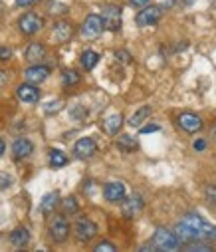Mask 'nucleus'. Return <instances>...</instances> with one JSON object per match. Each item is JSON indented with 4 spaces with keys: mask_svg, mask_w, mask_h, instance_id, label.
Listing matches in <instances>:
<instances>
[{
    "mask_svg": "<svg viewBox=\"0 0 216 252\" xmlns=\"http://www.w3.org/2000/svg\"><path fill=\"white\" fill-rule=\"evenodd\" d=\"M192 234V240H216V226L210 224L208 220H204L202 217L188 213L183 217L181 220Z\"/></svg>",
    "mask_w": 216,
    "mask_h": 252,
    "instance_id": "nucleus-1",
    "label": "nucleus"
},
{
    "mask_svg": "<svg viewBox=\"0 0 216 252\" xmlns=\"http://www.w3.org/2000/svg\"><path fill=\"white\" fill-rule=\"evenodd\" d=\"M153 246L157 248V250H163V252H171V250H177L179 248V244H181V240L177 238V234L173 232V230H167V228H163V226H159L157 230H155V234H153Z\"/></svg>",
    "mask_w": 216,
    "mask_h": 252,
    "instance_id": "nucleus-2",
    "label": "nucleus"
},
{
    "mask_svg": "<svg viewBox=\"0 0 216 252\" xmlns=\"http://www.w3.org/2000/svg\"><path fill=\"white\" fill-rule=\"evenodd\" d=\"M103 32V22L99 14H88V18L82 24V38L86 40H97Z\"/></svg>",
    "mask_w": 216,
    "mask_h": 252,
    "instance_id": "nucleus-3",
    "label": "nucleus"
},
{
    "mask_svg": "<svg viewBox=\"0 0 216 252\" xmlns=\"http://www.w3.org/2000/svg\"><path fill=\"white\" fill-rule=\"evenodd\" d=\"M101 22H103V30L117 32L121 28V8L117 4H107L101 12Z\"/></svg>",
    "mask_w": 216,
    "mask_h": 252,
    "instance_id": "nucleus-4",
    "label": "nucleus"
},
{
    "mask_svg": "<svg viewBox=\"0 0 216 252\" xmlns=\"http://www.w3.org/2000/svg\"><path fill=\"white\" fill-rule=\"evenodd\" d=\"M50 234H52V238L58 244H62V242L67 240V236H69V222H67V219L63 215H58V217L52 219V222H50Z\"/></svg>",
    "mask_w": 216,
    "mask_h": 252,
    "instance_id": "nucleus-5",
    "label": "nucleus"
},
{
    "mask_svg": "<svg viewBox=\"0 0 216 252\" xmlns=\"http://www.w3.org/2000/svg\"><path fill=\"white\" fill-rule=\"evenodd\" d=\"M18 28L26 36H34L42 28V18L38 14H34V12H26V14H22L18 18Z\"/></svg>",
    "mask_w": 216,
    "mask_h": 252,
    "instance_id": "nucleus-6",
    "label": "nucleus"
},
{
    "mask_svg": "<svg viewBox=\"0 0 216 252\" xmlns=\"http://www.w3.org/2000/svg\"><path fill=\"white\" fill-rule=\"evenodd\" d=\"M161 16H163V10L159 8V6H145L143 8L137 16H135V22H137V26H153V24H157L159 20H161Z\"/></svg>",
    "mask_w": 216,
    "mask_h": 252,
    "instance_id": "nucleus-7",
    "label": "nucleus"
},
{
    "mask_svg": "<svg viewBox=\"0 0 216 252\" xmlns=\"http://www.w3.org/2000/svg\"><path fill=\"white\" fill-rule=\"evenodd\" d=\"M95 234H97V224H95L93 220H90L88 217H84V219H80V220L76 222V236H78L80 240L88 242V240L95 238Z\"/></svg>",
    "mask_w": 216,
    "mask_h": 252,
    "instance_id": "nucleus-8",
    "label": "nucleus"
},
{
    "mask_svg": "<svg viewBox=\"0 0 216 252\" xmlns=\"http://www.w3.org/2000/svg\"><path fill=\"white\" fill-rule=\"evenodd\" d=\"M95 151H97V145H95V141L92 137H82L74 145V155L78 159H90V157H93Z\"/></svg>",
    "mask_w": 216,
    "mask_h": 252,
    "instance_id": "nucleus-9",
    "label": "nucleus"
},
{
    "mask_svg": "<svg viewBox=\"0 0 216 252\" xmlns=\"http://www.w3.org/2000/svg\"><path fill=\"white\" fill-rule=\"evenodd\" d=\"M179 125L183 127V131L186 133H196L202 129V119L196 115V113H181L179 115Z\"/></svg>",
    "mask_w": 216,
    "mask_h": 252,
    "instance_id": "nucleus-10",
    "label": "nucleus"
},
{
    "mask_svg": "<svg viewBox=\"0 0 216 252\" xmlns=\"http://www.w3.org/2000/svg\"><path fill=\"white\" fill-rule=\"evenodd\" d=\"M103 197H105V201H109V203H121V201L127 197L125 185H123V183H107V185L103 187Z\"/></svg>",
    "mask_w": 216,
    "mask_h": 252,
    "instance_id": "nucleus-11",
    "label": "nucleus"
},
{
    "mask_svg": "<svg viewBox=\"0 0 216 252\" xmlns=\"http://www.w3.org/2000/svg\"><path fill=\"white\" fill-rule=\"evenodd\" d=\"M123 217H127V219H133V217H137L141 211H143V199L139 197V195H131V197H125L123 201Z\"/></svg>",
    "mask_w": 216,
    "mask_h": 252,
    "instance_id": "nucleus-12",
    "label": "nucleus"
},
{
    "mask_svg": "<svg viewBox=\"0 0 216 252\" xmlns=\"http://www.w3.org/2000/svg\"><path fill=\"white\" fill-rule=\"evenodd\" d=\"M52 36L58 44H63V42L71 40V36H74V26H71L67 20H60V22H56V26L52 30Z\"/></svg>",
    "mask_w": 216,
    "mask_h": 252,
    "instance_id": "nucleus-13",
    "label": "nucleus"
},
{
    "mask_svg": "<svg viewBox=\"0 0 216 252\" xmlns=\"http://www.w3.org/2000/svg\"><path fill=\"white\" fill-rule=\"evenodd\" d=\"M28 84H42L44 80H48L50 76V68L48 66H42V64H32L26 72H24Z\"/></svg>",
    "mask_w": 216,
    "mask_h": 252,
    "instance_id": "nucleus-14",
    "label": "nucleus"
},
{
    "mask_svg": "<svg viewBox=\"0 0 216 252\" xmlns=\"http://www.w3.org/2000/svg\"><path fill=\"white\" fill-rule=\"evenodd\" d=\"M16 95H18V99L24 101V103H36V101L40 99V90H38L36 86H32V84H22V86L16 90Z\"/></svg>",
    "mask_w": 216,
    "mask_h": 252,
    "instance_id": "nucleus-15",
    "label": "nucleus"
},
{
    "mask_svg": "<svg viewBox=\"0 0 216 252\" xmlns=\"http://www.w3.org/2000/svg\"><path fill=\"white\" fill-rule=\"evenodd\" d=\"M32 151H34V143L30 139L20 137V139H16L12 143V155H14V159H26V157L32 155Z\"/></svg>",
    "mask_w": 216,
    "mask_h": 252,
    "instance_id": "nucleus-16",
    "label": "nucleus"
},
{
    "mask_svg": "<svg viewBox=\"0 0 216 252\" xmlns=\"http://www.w3.org/2000/svg\"><path fill=\"white\" fill-rule=\"evenodd\" d=\"M121 125H123V115L121 113H111L103 121V131L107 135H117L119 129H121Z\"/></svg>",
    "mask_w": 216,
    "mask_h": 252,
    "instance_id": "nucleus-17",
    "label": "nucleus"
},
{
    "mask_svg": "<svg viewBox=\"0 0 216 252\" xmlns=\"http://www.w3.org/2000/svg\"><path fill=\"white\" fill-rule=\"evenodd\" d=\"M24 56H26V60L30 62V64H40V62L46 58V46L34 42V44H30L26 48V54Z\"/></svg>",
    "mask_w": 216,
    "mask_h": 252,
    "instance_id": "nucleus-18",
    "label": "nucleus"
},
{
    "mask_svg": "<svg viewBox=\"0 0 216 252\" xmlns=\"http://www.w3.org/2000/svg\"><path fill=\"white\" fill-rule=\"evenodd\" d=\"M28 242H30V230L26 226H18L10 232V244L12 246L24 248V246H28Z\"/></svg>",
    "mask_w": 216,
    "mask_h": 252,
    "instance_id": "nucleus-19",
    "label": "nucleus"
},
{
    "mask_svg": "<svg viewBox=\"0 0 216 252\" xmlns=\"http://www.w3.org/2000/svg\"><path fill=\"white\" fill-rule=\"evenodd\" d=\"M58 203H60V195H58L56 191H52V193L44 195V199L40 201V211H42L44 215H50L52 211H56Z\"/></svg>",
    "mask_w": 216,
    "mask_h": 252,
    "instance_id": "nucleus-20",
    "label": "nucleus"
},
{
    "mask_svg": "<svg viewBox=\"0 0 216 252\" xmlns=\"http://www.w3.org/2000/svg\"><path fill=\"white\" fill-rule=\"evenodd\" d=\"M80 62H82V68L84 70H93L97 66V62H99V54L93 52V50H84L82 56H80Z\"/></svg>",
    "mask_w": 216,
    "mask_h": 252,
    "instance_id": "nucleus-21",
    "label": "nucleus"
},
{
    "mask_svg": "<svg viewBox=\"0 0 216 252\" xmlns=\"http://www.w3.org/2000/svg\"><path fill=\"white\" fill-rule=\"evenodd\" d=\"M80 82H82V76H80L78 70L67 68V70L62 72V84H63L65 88H74V86H78Z\"/></svg>",
    "mask_w": 216,
    "mask_h": 252,
    "instance_id": "nucleus-22",
    "label": "nucleus"
},
{
    "mask_svg": "<svg viewBox=\"0 0 216 252\" xmlns=\"http://www.w3.org/2000/svg\"><path fill=\"white\" fill-rule=\"evenodd\" d=\"M48 159H50V165L54 169H62V167L67 165V155L63 151H60V149H52L50 155H48Z\"/></svg>",
    "mask_w": 216,
    "mask_h": 252,
    "instance_id": "nucleus-23",
    "label": "nucleus"
},
{
    "mask_svg": "<svg viewBox=\"0 0 216 252\" xmlns=\"http://www.w3.org/2000/svg\"><path fill=\"white\" fill-rule=\"evenodd\" d=\"M117 147H119L121 151H125V153H133V151L139 149V143H137L131 135H121V137L117 139Z\"/></svg>",
    "mask_w": 216,
    "mask_h": 252,
    "instance_id": "nucleus-24",
    "label": "nucleus"
},
{
    "mask_svg": "<svg viewBox=\"0 0 216 252\" xmlns=\"http://www.w3.org/2000/svg\"><path fill=\"white\" fill-rule=\"evenodd\" d=\"M149 115H151V107H149V105H143V107L129 119V125H131V127H139V125L145 121Z\"/></svg>",
    "mask_w": 216,
    "mask_h": 252,
    "instance_id": "nucleus-25",
    "label": "nucleus"
},
{
    "mask_svg": "<svg viewBox=\"0 0 216 252\" xmlns=\"http://www.w3.org/2000/svg\"><path fill=\"white\" fill-rule=\"evenodd\" d=\"M62 207H63V213L65 215H76L80 211V205H78V199L76 197H65L63 203H62Z\"/></svg>",
    "mask_w": 216,
    "mask_h": 252,
    "instance_id": "nucleus-26",
    "label": "nucleus"
},
{
    "mask_svg": "<svg viewBox=\"0 0 216 252\" xmlns=\"http://www.w3.org/2000/svg\"><path fill=\"white\" fill-rule=\"evenodd\" d=\"M204 193H206V201H208L212 207H216V185H208Z\"/></svg>",
    "mask_w": 216,
    "mask_h": 252,
    "instance_id": "nucleus-27",
    "label": "nucleus"
},
{
    "mask_svg": "<svg viewBox=\"0 0 216 252\" xmlns=\"http://www.w3.org/2000/svg\"><path fill=\"white\" fill-rule=\"evenodd\" d=\"M95 252H115V246L109 242V240H103L95 246Z\"/></svg>",
    "mask_w": 216,
    "mask_h": 252,
    "instance_id": "nucleus-28",
    "label": "nucleus"
},
{
    "mask_svg": "<svg viewBox=\"0 0 216 252\" xmlns=\"http://www.w3.org/2000/svg\"><path fill=\"white\" fill-rule=\"evenodd\" d=\"M186 250H190V252H196V250H200V252H212V246L196 244V240H194V244H188V246H186Z\"/></svg>",
    "mask_w": 216,
    "mask_h": 252,
    "instance_id": "nucleus-29",
    "label": "nucleus"
},
{
    "mask_svg": "<svg viewBox=\"0 0 216 252\" xmlns=\"http://www.w3.org/2000/svg\"><path fill=\"white\" fill-rule=\"evenodd\" d=\"M86 113H88V111H86V107H80V105L71 109V117H74V119H84V117H86Z\"/></svg>",
    "mask_w": 216,
    "mask_h": 252,
    "instance_id": "nucleus-30",
    "label": "nucleus"
},
{
    "mask_svg": "<svg viewBox=\"0 0 216 252\" xmlns=\"http://www.w3.org/2000/svg\"><path fill=\"white\" fill-rule=\"evenodd\" d=\"M10 58H12V50L6 46H0V62H6Z\"/></svg>",
    "mask_w": 216,
    "mask_h": 252,
    "instance_id": "nucleus-31",
    "label": "nucleus"
},
{
    "mask_svg": "<svg viewBox=\"0 0 216 252\" xmlns=\"http://www.w3.org/2000/svg\"><path fill=\"white\" fill-rule=\"evenodd\" d=\"M192 147H194V151H204V149H206V141H204V139H196V141L192 143Z\"/></svg>",
    "mask_w": 216,
    "mask_h": 252,
    "instance_id": "nucleus-32",
    "label": "nucleus"
},
{
    "mask_svg": "<svg viewBox=\"0 0 216 252\" xmlns=\"http://www.w3.org/2000/svg\"><path fill=\"white\" fill-rule=\"evenodd\" d=\"M38 0H16V4L18 6H22V8H28V6H32V4H36Z\"/></svg>",
    "mask_w": 216,
    "mask_h": 252,
    "instance_id": "nucleus-33",
    "label": "nucleus"
},
{
    "mask_svg": "<svg viewBox=\"0 0 216 252\" xmlns=\"http://www.w3.org/2000/svg\"><path fill=\"white\" fill-rule=\"evenodd\" d=\"M10 185V177L8 175H0V189H4Z\"/></svg>",
    "mask_w": 216,
    "mask_h": 252,
    "instance_id": "nucleus-34",
    "label": "nucleus"
},
{
    "mask_svg": "<svg viewBox=\"0 0 216 252\" xmlns=\"http://www.w3.org/2000/svg\"><path fill=\"white\" fill-rule=\"evenodd\" d=\"M153 131H159V125H147V127L141 129V133H153Z\"/></svg>",
    "mask_w": 216,
    "mask_h": 252,
    "instance_id": "nucleus-35",
    "label": "nucleus"
},
{
    "mask_svg": "<svg viewBox=\"0 0 216 252\" xmlns=\"http://www.w3.org/2000/svg\"><path fill=\"white\" fill-rule=\"evenodd\" d=\"M6 84H8V74L0 70V88H2V86H6Z\"/></svg>",
    "mask_w": 216,
    "mask_h": 252,
    "instance_id": "nucleus-36",
    "label": "nucleus"
},
{
    "mask_svg": "<svg viewBox=\"0 0 216 252\" xmlns=\"http://www.w3.org/2000/svg\"><path fill=\"white\" fill-rule=\"evenodd\" d=\"M129 2L133 6H145V4H149V0H129Z\"/></svg>",
    "mask_w": 216,
    "mask_h": 252,
    "instance_id": "nucleus-37",
    "label": "nucleus"
},
{
    "mask_svg": "<svg viewBox=\"0 0 216 252\" xmlns=\"http://www.w3.org/2000/svg\"><path fill=\"white\" fill-rule=\"evenodd\" d=\"M139 250H141V252H147V250H157V248H155L153 244H147V246H141Z\"/></svg>",
    "mask_w": 216,
    "mask_h": 252,
    "instance_id": "nucleus-38",
    "label": "nucleus"
},
{
    "mask_svg": "<svg viewBox=\"0 0 216 252\" xmlns=\"http://www.w3.org/2000/svg\"><path fill=\"white\" fill-rule=\"evenodd\" d=\"M4 151H6V143L0 139V155H4Z\"/></svg>",
    "mask_w": 216,
    "mask_h": 252,
    "instance_id": "nucleus-39",
    "label": "nucleus"
},
{
    "mask_svg": "<svg viewBox=\"0 0 216 252\" xmlns=\"http://www.w3.org/2000/svg\"><path fill=\"white\" fill-rule=\"evenodd\" d=\"M212 139H214V141H216V123H214V125H212Z\"/></svg>",
    "mask_w": 216,
    "mask_h": 252,
    "instance_id": "nucleus-40",
    "label": "nucleus"
},
{
    "mask_svg": "<svg viewBox=\"0 0 216 252\" xmlns=\"http://www.w3.org/2000/svg\"><path fill=\"white\" fill-rule=\"evenodd\" d=\"M183 2H185V4H192V2H194V0H183Z\"/></svg>",
    "mask_w": 216,
    "mask_h": 252,
    "instance_id": "nucleus-41",
    "label": "nucleus"
}]
</instances>
